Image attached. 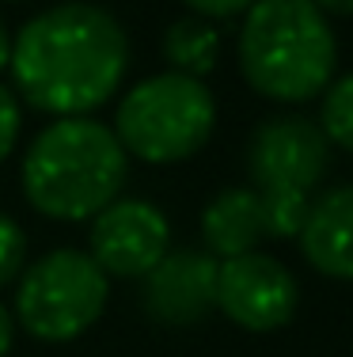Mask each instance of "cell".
Listing matches in <instances>:
<instances>
[{
  "mask_svg": "<svg viewBox=\"0 0 353 357\" xmlns=\"http://www.w3.org/2000/svg\"><path fill=\"white\" fill-rule=\"evenodd\" d=\"M15 91L35 110L80 118L103 107L130 69V38L107 8L69 0L38 12L12 38Z\"/></svg>",
  "mask_w": 353,
  "mask_h": 357,
  "instance_id": "6da1fadb",
  "label": "cell"
},
{
  "mask_svg": "<svg viewBox=\"0 0 353 357\" xmlns=\"http://www.w3.org/2000/svg\"><path fill=\"white\" fill-rule=\"evenodd\" d=\"M122 141L95 118H54L23 156V194L49 220H91L122 194Z\"/></svg>",
  "mask_w": 353,
  "mask_h": 357,
  "instance_id": "7a4b0ae2",
  "label": "cell"
},
{
  "mask_svg": "<svg viewBox=\"0 0 353 357\" xmlns=\"http://www.w3.org/2000/svg\"><path fill=\"white\" fill-rule=\"evenodd\" d=\"M338 42L312 0H255L240 27V69L274 103H308L334 80Z\"/></svg>",
  "mask_w": 353,
  "mask_h": 357,
  "instance_id": "3957f363",
  "label": "cell"
},
{
  "mask_svg": "<svg viewBox=\"0 0 353 357\" xmlns=\"http://www.w3.org/2000/svg\"><path fill=\"white\" fill-rule=\"evenodd\" d=\"M213 126V91L194 76L167 69L130 88L114 114V137L122 141L125 156L145 164H179L205 149Z\"/></svg>",
  "mask_w": 353,
  "mask_h": 357,
  "instance_id": "277c9868",
  "label": "cell"
},
{
  "mask_svg": "<svg viewBox=\"0 0 353 357\" xmlns=\"http://www.w3.org/2000/svg\"><path fill=\"white\" fill-rule=\"evenodd\" d=\"M107 289L111 278L88 251L57 248L23 266L15 289V319L42 342H72L103 316Z\"/></svg>",
  "mask_w": 353,
  "mask_h": 357,
  "instance_id": "5b68a950",
  "label": "cell"
},
{
  "mask_svg": "<svg viewBox=\"0 0 353 357\" xmlns=\"http://www.w3.org/2000/svg\"><path fill=\"white\" fill-rule=\"evenodd\" d=\"M300 301V285L289 266L262 251H247L235 259H221L217 266V308L235 327L270 335L292 319Z\"/></svg>",
  "mask_w": 353,
  "mask_h": 357,
  "instance_id": "8992f818",
  "label": "cell"
},
{
  "mask_svg": "<svg viewBox=\"0 0 353 357\" xmlns=\"http://www.w3.org/2000/svg\"><path fill=\"white\" fill-rule=\"evenodd\" d=\"M331 141L319 122L304 114L266 118L247 144V167L255 190H297L308 194L327 175Z\"/></svg>",
  "mask_w": 353,
  "mask_h": 357,
  "instance_id": "52a82bcc",
  "label": "cell"
},
{
  "mask_svg": "<svg viewBox=\"0 0 353 357\" xmlns=\"http://www.w3.org/2000/svg\"><path fill=\"white\" fill-rule=\"evenodd\" d=\"M171 225L152 202L114 198L91 217L88 255L107 278H145L167 255Z\"/></svg>",
  "mask_w": 353,
  "mask_h": 357,
  "instance_id": "ba28073f",
  "label": "cell"
},
{
  "mask_svg": "<svg viewBox=\"0 0 353 357\" xmlns=\"http://www.w3.org/2000/svg\"><path fill=\"white\" fill-rule=\"evenodd\" d=\"M217 266L209 251H167L141 282V301L156 323L187 327L217 308Z\"/></svg>",
  "mask_w": 353,
  "mask_h": 357,
  "instance_id": "9c48e42d",
  "label": "cell"
},
{
  "mask_svg": "<svg viewBox=\"0 0 353 357\" xmlns=\"http://www.w3.org/2000/svg\"><path fill=\"white\" fill-rule=\"evenodd\" d=\"M297 240L312 270L353 282V186H338L315 198Z\"/></svg>",
  "mask_w": 353,
  "mask_h": 357,
  "instance_id": "30bf717a",
  "label": "cell"
},
{
  "mask_svg": "<svg viewBox=\"0 0 353 357\" xmlns=\"http://www.w3.org/2000/svg\"><path fill=\"white\" fill-rule=\"evenodd\" d=\"M201 240L213 259H235V255L258 251L266 240L262 202L255 186H232L221 190L201 213Z\"/></svg>",
  "mask_w": 353,
  "mask_h": 357,
  "instance_id": "8fae6325",
  "label": "cell"
},
{
  "mask_svg": "<svg viewBox=\"0 0 353 357\" xmlns=\"http://www.w3.org/2000/svg\"><path fill=\"white\" fill-rule=\"evenodd\" d=\"M217 54H221V35L209 20L201 15H187V20H175L164 31V57L171 65V73L182 76H209L217 69Z\"/></svg>",
  "mask_w": 353,
  "mask_h": 357,
  "instance_id": "7c38bea8",
  "label": "cell"
},
{
  "mask_svg": "<svg viewBox=\"0 0 353 357\" xmlns=\"http://www.w3.org/2000/svg\"><path fill=\"white\" fill-rule=\"evenodd\" d=\"M319 130L331 144H342L353 152V73L338 76L323 88V107H319Z\"/></svg>",
  "mask_w": 353,
  "mask_h": 357,
  "instance_id": "4fadbf2b",
  "label": "cell"
},
{
  "mask_svg": "<svg viewBox=\"0 0 353 357\" xmlns=\"http://www.w3.org/2000/svg\"><path fill=\"white\" fill-rule=\"evenodd\" d=\"M262 202V225H266V240H297L308 217V194L297 190H258Z\"/></svg>",
  "mask_w": 353,
  "mask_h": 357,
  "instance_id": "5bb4252c",
  "label": "cell"
},
{
  "mask_svg": "<svg viewBox=\"0 0 353 357\" xmlns=\"http://www.w3.org/2000/svg\"><path fill=\"white\" fill-rule=\"evenodd\" d=\"M27 266V236L8 213H0V289L12 285Z\"/></svg>",
  "mask_w": 353,
  "mask_h": 357,
  "instance_id": "9a60e30c",
  "label": "cell"
},
{
  "mask_svg": "<svg viewBox=\"0 0 353 357\" xmlns=\"http://www.w3.org/2000/svg\"><path fill=\"white\" fill-rule=\"evenodd\" d=\"M19 126H23V118H19V99H15L12 91L0 84V164L12 156L15 141H19Z\"/></svg>",
  "mask_w": 353,
  "mask_h": 357,
  "instance_id": "2e32d148",
  "label": "cell"
},
{
  "mask_svg": "<svg viewBox=\"0 0 353 357\" xmlns=\"http://www.w3.org/2000/svg\"><path fill=\"white\" fill-rule=\"evenodd\" d=\"M182 4L190 8L194 15H201V20L217 23V20H232V15H243L255 0H182Z\"/></svg>",
  "mask_w": 353,
  "mask_h": 357,
  "instance_id": "e0dca14e",
  "label": "cell"
},
{
  "mask_svg": "<svg viewBox=\"0 0 353 357\" xmlns=\"http://www.w3.org/2000/svg\"><path fill=\"white\" fill-rule=\"evenodd\" d=\"M12 338H15V316L8 312V304H0V357L12 350Z\"/></svg>",
  "mask_w": 353,
  "mask_h": 357,
  "instance_id": "ac0fdd59",
  "label": "cell"
},
{
  "mask_svg": "<svg viewBox=\"0 0 353 357\" xmlns=\"http://www.w3.org/2000/svg\"><path fill=\"white\" fill-rule=\"evenodd\" d=\"M323 15H353V0H312Z\"/></svg>",
  "mask_w": 353,
  "mask_h": 357,
  "instance_id": "d6986e66",
  "label": "cell"
},
{
  "mask_svg": "<svg viewBox=\"0 0 353 357\" xmlns=\"http://www.w3.org/2000/svg\"><path fill=\"white\" fill-rule=\"evenodd\" d=\"M8 57H12V38H8V27L0 20V73L8 69Z\"/></svg>",
  "mask_w": 353,
  "mask_h": 357,
  "instance_id": "ffe728a7",
  "label": "cell"
}]
</instances>
